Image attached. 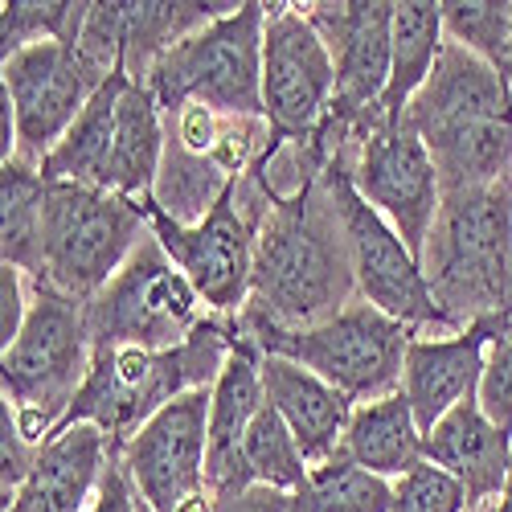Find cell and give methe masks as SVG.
Instances as JSON below:
<instances>
[{
    "mask_svg": "<svg viewBox=\"0 0 512 512\" xmlns=\"http://www.w3.org/2000/svg\"><path fill=\"white\" fill-rule=\"evenodd\" d=\"M263 197L246 312L279 328H316L361 300L345 222L324 185V168H312L291 189L263 185Z\"/></svg>",
    "mask_w": 512,
    "mask_h": 512,
    "instance_id": "1",
    "label": "cell"
},
{
    "mask_svg": "<svg viewBox=\"0 0 512 512\" xmlns=\"http://www.w3.org/2000/svg\"><path fill=\"white\" fill-rule=\"evenodd\" d=\"M406 123L435 160L443 193L512 177V87L480 54L447 41L431 78L406 107Z\"/></svg>",
    "mask_w": 512,
    "mask_h": 512,
    "instance_id": "2",
    "label": "cell"
},
{
    "mask_svg": "<svg viewBox=\"0 0 512 512\" xmlns=\"http://www.w3.org/2000/svg\"><path fill=\"white\" fill-rule=\"evenodd\" d=\"M422 275L443 320L463 332L472 324L512 328V177L443 193L435 230L422 250Z\"/></svg>",
    "mask_w": 512,
    "mask_h": 512,
    "instance_id": "3",
    "label": "cell"
},
{
    "mask_svg": "<svg viewBox=\"0 0 512 512\" xmlns=\"http://www.w3.org/2000/svg\"><path fill=\"white\" fill-rule=\"evenodd\" d=\"M230 353L234 340L226 316H209L177 349H103L95 353L91 373L62 426L91 422L111 439L115 451H123L140 426L156 418L168 402L193 390H213Z\"/></svg>",
    "mask_w": 512,
    "mask_h": 512,
    "instance_id": "4",
    "label": "cell"
},
{
    "mask_svg": "<svg viewBox=\"0 0 512 512\" xmlns=\"http://www.w3.org/2000/svg\"><path fill=\"white\" fill-rule=\"evenodd\" d=\"M234 324L242 336L259 345L263 357H287L312 369L353 406L390 398L402 390L406 349L418 336V328L377 312L365 300H353L345 312H336L316 328H279L246 308L234 316Z\"/></svg>",
    "mask_w": 512,
    "mask_h": 512,
    "instance_id": "5",
    "label": "cell"
},
{
    "mask_svg": "<svg viewBox=\"0 0 512 512\" xmlns=\"http://www.w3.org/2000/svg\"><path fill=\"white\" fill-rule=\"evenodd\" d=\"M91 361L95 349L82 304L54 287H33L21 336L0 349V390L33 447H46V439L62 426L91 373Z\"/></svg>",
    "mask_w": 512,
    "mask_h": 512,
    "instance_id": "6",
    "label": "cell"
},
{
    "mask_svg": "<svg viewBox=\"0 0 512 512\" xmlns=\"http://www.w3.org/2000/svg\"><path fill=\"white\" fill-rule=\"evenodd\" d=\"M263 25H267V5L242 0L234 13L177 41L144 78L160 115L181 107H205L226 119H267Z\"/></svg>",
    "mask_w": 512,
    "mask_h": 512,
    "instance_id": "7",
    "label": "cell"
},
{
    "mask_svg": "<svg viewBox=\"0 0 512 512\" xmlns=\"http://www.w3.org/2000/svg\"><path fill=\"white\" fill-rule=\"evenodd\" d=\"M152 234L148 209L107 189L46 181L41 213V283L87 304L127 267V259Z\"/></svg>",
    "mask_w": 512,
    "mask_h": 512,
    "instance_id": "8",
    "label": "cell"
},
{
    "mask_svg": "<svg viewBox=\"0 0 512 512\" xmlns=\"http://www.w3.org/2000/svg\"><path fill=\"white\" fill-rule=\"evenodd\" d=\"M91 349H177L209 320V308L156 234L140 242L127 267L82 304Z\"/></svg>",
    "mask_w": 512,
    "mask_h": 512,
    "instance_id": "9",
    "label": "cell"
},
{
    "mask_svg": "<svg viewBox=\"0 0 512 512\" xmlns=\"http://www.w3.org/2000/svg\"><path fill=\"white\" fill-rule=\"evenodd\" d=\"M271 144L267 119H226L205 107L164 115V164L152 205L173 222L197 226L226 189H234Z\"/></svg>",
    "mask_w": 512,
    "mask_h": 512,
    "instance_id": "10",
    "label": "cell"
},
{
    "mask_svg": "<svg viewBox=\"0 0 512 512\" xmlns=\"http://www.w3.org/2000/svg\"><path fill=\"white\" fill-rule=\"evenodd\" d=\"M324 185L340 209V222H345V238H349V254H353V275H357V295L365 304H373L377 312H386L418 332L431 336H451L455 328L443 320L431 287H426L422 263L410 254V246L398 238V230L381 218V213L357 193L353 173L345 156H328L324 164Z\"/></svg>",
    "mask_w": 512,
    "mask_h": 512,
    "instance_id": "11",
    "label": "cell"
},
{
    "mask_svg": "<svg viewBox=\"0 0 512 512\" xmlns=\"http://www.w3.org/2000/svg\"><path fill=\"white\" fill-rule=\"evenodd\" d=\"M332 152L345 156L357 193L398 230L414 259H422L426 238H431L443 205V185L422 136L406 119H394V123H373L369 132L336 144Z\"/></svg>",
    "mask_w": 512,
    "mask_h": 512,
    "instance_id": "12",
    "label": "cell"
},
{
    "mask_svg": "<svg viewBox=\"0 0 512 512\" xmlns=\"http://www.w3.org/2000/svg\"><path fill=\"white\" fill-rule=\"evenodd\" d=\"M144 209H148V226L156 242L193 283L209 316H238L250 304L254 234H259V213L238 197V185L213 201V209L197 226L173 222L152 201Z\"/></svg>",
    "mask_w": 512,
    "mask_h": 512,
    "instance_id": "13",
    "label": "cell"
},
{
    "mask_svg": "<svg viewBox=\"0 0 512 512\" xmlns=\"http://www.w3.org/2000/svg\"><path fill=\"white\" fill-rule=\"evenodd\" d=\"M136 496L152 512H213L209 459V390H193L148 418L136 439L115 451Z\"/></svg>",
    "mask_w": 512,
    "mask_h": 512,
    "instance_id": "14",
    "label": "cell"
},
{
    "mask_svg": "<svg viewBox=\"0 0 512 512\" xmlns=\"http://www.w3.org/2000/svg\"><path fill=\"white\" fill-rule=\"evenodd\" d=\"M336 99V66L304 5H267L263 115L275 140H312Z\"/></svg>",
    "mask_w": 512,
    "mask_h": 512,
    "instance_id": "15",
    "label": "cell"
},
{
    "mask_svg": "<svg viewBox=\"0 0 512 512\" xmlns=\"http://www.w3.org/2000/svg\"><path fill=\"white\" fill-rule=\"evenodd\" d=\"M95 91L99 82L87 74L70 41H37L0 62V99L9 103L17 123L13 160L41 168Z\"/></svg>",
    "mask_w": 512,
    "mask_h": 512,
    "instance_id": "16",
    "label": "cell"
},
{
    "mask_svg": "<svg viewBox=\"0 0 512 512\" xmlns=\"http://www.w3.org/2000/svg\"><path fill=\"white\" fill-rule=\"evenodd\" d=\"M394 9V0H336V5L316 0V5H304L336 66V99L328 119H336L349 136H357V127L386 99L394 58Z\"/></svg>",
    "mask_w": 512,
    "mask_h": 512,
    "instance_id": "17",
    "label": "cell"
},
{
    "mask_svg": "<svg viewBox=\"0 0 512 512\" xmlns=\"http://www.w3.org/2000/svg\"><path fill=\"white\" fill-rule=\"evenodd\" d=\"M492 336H504V324H472L451 336L418 332L410 340L406 369H402V394L422 426V435L435 431V422L447 418L459 402L476 398Z\"/></svg>",
    "mask_w": 512,
    "mask_h": 512,
    "instance_id": "18",
    "label": "cell"
},
{
    "mask_svg": "<svg viewBox=\"0 0 512 512\" xmlns=\"http://www.w3.org/2000/svg\"><path fill=\"white\" fill-rule=\"evenodd\" d=\"M230 320V340L234 353L226 361V369L218 373L209 390V459H205V480H209V496H226L238 488H250V472L242 463V443L250 422L259 418V410L267 406L263 394V377H259V345L250 336L238 332L234 316Z\"/></svg>",
    "mask_w": 512,
    "mask_h": 512,
    "instance_id": "19",
    "label": "cell"
},
{
    "mask_svg": "<svg viewBox=\"0 0 512 512\" xmlns=\"http://www.w3.org/2000/svg\"><path fill=\"white\" fill-rule=\"evenodd\" d=\"M111 455L115 447L99 426L91 422L62 426L37 451L33 472L9 508L13 512H87Z\"/></svg>",
    "mask_w": 512,
    "mask_h": 512,
    "instance_id": "20",
    "label": "cell"
},
{
    "mask_svg": "<svg viewBox=\"0 0 512 512\" xmlns=\"http://www.w3.org/2000/svg\"><path fill=\"white\" fill-rule=\"evenodd\" d=\"M422 451H426V463L443 467L447 476H455L463 484L467 508L496 504L508 488L512 435L500 431V426L480 410L476 398L459 402L447 418H439L435 431H426Z\"/></svg>",
    "mask_w": 512,
    "mask_h": 512,
    "instance_id": "21",
    "label": "cell"
},
{
    "mask_svg": "<svg viewBox=\"0 0 512 512\" xmlns=\"http://www.w3.org/2000/svg\"><path fill=\"white\" fill-rule=\"evenodd\" d=\"M259 377H263L267 406L287 422V431L300 443L304 459L312 467L332 459L340 451V443H345L349 418L357 406L336 386H328L324 377H316L312 369L295 365L287 357H263Z\"/></svg>",
    "mask_w": 512,
    "mask_h": 512,
    "instance_id": "22",
    "label": "cell"
},
{
    "mask_svg": "<svg viewBox=\"0 0 512 512\" xmlns=\"http://www.w3.org/2000/svg\"><path fill=\"white\" fill-rule=\"evenodd\" d=\"M164 164V115L148 87L127 78L119 111H115V144H111V164H107V193H119L127 201L148 205L156 197Z\"/></svg>",
    "mask_w": 512,
    "mask_h": 512,
    "instance_id": "23",
    "label": "cell"
},
{
    "mask_svg": "<svg viewBox=\"0 0 512 512\" xmlns=\"http://www.w3.org/2000/svg\"><path fill=\"white\" fill-rule=\"evenodd\" d=\"M422 439H426L422 426H418L406 394L398 390L390 398L361 402L353 410L340 455H349L357 467H365V472H373L381 480H402L418 463H426Z\"/></svg>",
    "mask_w": 512,
    "mask_h": 512,
    "instance_id": "24",
    "label": "cell"
},
{
    "mask_svg": "<svg viewBox=\"0 0 512 512\" xmlns=\"http://www.w3.org/2000/svg\"><path fill=\"white\" fill-rule=\"evenodd\" d=\"M447 46L443 9L431 0H402L394 9V58H390V87L381 107L369 115V123H394L406 119V107L431 78L439 54Z\"/></svg>",
    "mask_w": 512,
    "mask_h": 512,
    "instance_id": "25",
    "label": "cell"
},
{
    "mask_svg": "<svg viewBox=\"0 0 512 512\" xmlns=\"http://www.w3.org/2000/svg\"><path fill=\"white\" fill-rule=\"evenodd\" d=\"M238 5H201V0H123V74L140 82L152 74V66L185 41L189 33L213 25L218 17L234 13Z\"/></svg>",
    "mask_w": 512,
    "mask_h": 512,
    "instance_id": "26",
    "label": "cell"
},
{
    "mask_svg": "<svg viewBox=\"0 0 512 512\" xmlns=\"http://www.w3.org/2000/svg\"><path fill=\"white\" fill-rule=\"evenodd\" d=\"M123 82H127V74H115L91 95V103L82 107L74 127L54 144V152L41 160V177L107 189V164H111V144H115V111H119Z\"/></svg>",
    "mask_w": 512,
    "mask_h": 512,
    "instance_id": "27",
    "label": "cell"
},
{
    "mask_svg": "<svg viewBox=\"0 0 512 512\" xmlns=\"http://www.w3.org/2000/svg\"><path fill=\"white\" fill-rule=\"evenodd\" d=\"M41 213L46 177L25 160L0 164V267H17L29 283H41Z\"/></svg>",
    "mask_w": 512,
    "mask_h": 512,
    "instance_id": "28",
    "label": "cell"
},
{
    "mask_svg": "<svg viewBox=\"0 0 512 512\" xmlns=\"http://www.w3.org/2000/svg\"><path fill=\"white\" fill-rule=\"evenodd\" d=\"M242 463L250 472V484H267L287 496H300L312 484V463L304 459L300 443L287 431V422L271 406H263L259 418L250 422L242 443Z\"/></svg>",
    "mask_w": 512,
    "mask_h": 512,
    "instance_id": "29",
    "label": "cell"
},
{
    "mask_svg": "<svg viewBox=\"0 0 512 512\" xmlns=\"http://www.w3.org/2000/svg\"><path fill=\"white\" fill-rule=\"evenodd\" d=\"M447 41L480 54L500 74H508L512 58V0H443Z\"/></svg>",
    "mask_w": 512,
    "mask_h": 512,
    "instance_id": "30",
    "label": "cell"
},
{
    "mask_svg": "<svg viewBox=\"0 0 512 512\" xmlns=\"http://www.w3.org/2000/svg\"><path fill=\"white\" fill-rule=\"evenodd\" d=\"M316 512H390L394 508V480H381L365 467H357L349 455H332L320 467H312L308 484Z\"/></svg>",
    "mask_w": 512,
    "mask_h": 512,
    "instance_id": "31",
    "label": "cell"
},
{
    "mask_svg": "<svg viewBox=\"0 0 512 512\" xmlns=\"http://www.w3.org/2000/svg\"><path fill=\"white\" fill-rule=\"evenodd\" d=\"M87 17V0H5L0 9V62L37 41H74Z\"/></svg>",
    "mask_w": 512,
    "mask_h": 512,
    "instance_id": "32",
    "label": "cell"
},
{
    "mask_svg": "<svg viewBox=\"0 0 512 512\" xmlns=\"http://www.w3.org/2000/svg\"><path fill=\"white\" fill-rule=\"evenodd\" d=\"M390 512H467V492L455 476L435 463H418L414 472L394 480V508Z\"/></svg>",
    "mask_w": 512,
    "mask_h": 512,
    "instance_id": "33",
    "label": "cell"
},
{
    "mask_svg": "<svg viewBox=\"0 0 512 512\" xmlns=\"http://www.w3.org/2000/svg\"><path fill=\"white\" fill-rule=\"evenodd\" d=\"M476 402L504 435H512V336H492Z\"/></svg>",
    "mask_w": 512,
    "mask_h": 512,
    "instance_id": "34",
    "label": "cell"
},
{
    "mask_svg": "<svg viewBox=\"0 0 512 512\" xmlns=\"http://www.w3.org/2000/svg\"><path fill=\"white\" fill-rule=\"evenodd\" d=\"M37 451L41 447H33L21 435V426H17V418H13L9 402H5V406H0V504H5V508L25 488L33 463H37Z\"/></svg>",
    "mask_w": 512,
    "mask_h": 512,
    "instance_id": "35",
    "label": "cell"
},
{
    "mask_svg": "<svg viewBox=\"0 0 512 512\" xmlns=\"http://www.w3.org/2000/svg\"><path fill=\"white\" fill-rule=\"evenodd\" d=\"M33 304V283L17 267H0V349H9L25 328Z\"/></svg>",
    "mask_w": 512,
    "mask_h": 512,
    "instance_id": "36",
    "label": "cell"
},
{
    "mask_svg": "<svg viewBox=\"0 0 512 512\" xmlns=\"http://www.w3.org/2000/svg\"><path fill=\"white\" fill-rule=\"evenodd\" d=\"M87 512H140V496H136L132 480H127L119 455H111V463H107V472H103Z\"/></svg>",
    "mask_w": 512,
    "mask_h": 512,
    "instance_id": "37",
    "label": "cell"
},
{
    "mask_svg": "<svg viewBox=\"0 0 512 512\" xmlns=\"http://www.w3.org/2000/svg\"><path fill=\"white\" fill-rule=\"evenodd\" d=\"M291 508H295V496L267 488V484H250L226 496H213V512H291Z\"/></svg>",
    "mask_w": 512,
    "mask_h": 512,
    "instance_id": "38",
    "label": "cell"
},
{
    "mask_svg": "<svg viewBox=\"0 0 512 512\" xmlns=\"http://www.w3.org/2000/svg\"><path fill=\"white\" fill-rule=\"evenodd\" d=\"M291 512H316V508H312V496L300 492V496H295V508H291Z\"/></svg>",
    "mask_w": 512,
    "mask_h": 512,
    "instance_id": "39",
    "label": "cell"
},
{
    "mask_svg": "<svg viewBox=\"0 0 512 512\" xmlns=\"http://www.w3.org/2000/svg\"><path fill=\"white\" fill-rule=\"evenodd\" d=\"M492 512H512V488H504V496L496 500V508Z\"/></svg>",
    "mask_w": 512,
    "mask_h": 512,
    "instance_id": "40",
    "label": "cell"
},
{
    "mask_svg": "<svg viewBox=\"0 0 512 512\" xmlns=\"http://www.w3.org/2000/svg\"><path fill=\"white\" fill-rule=\"evenodd\" d=\"M508 488H512V451H508Z\"/></svg>",
    "mask_w": 512,
    "mask_h": 512,
    "instance_id": "41",
    "label": "cell"
},
{
    "mask_svg": "<svg viewBox=\"0 0 512 512\" xmlns=\"http://www.w3.org/2000/svg\"><path fill=\"white\" fill-rule=\"evenodd\" d=\"M492 508H496V504H484V508H467V512H492Z\"/></svg>",
    "mask_w": 512,
    "mask_h": 512,
    "instance_id": "42",
    "label": "cell"
},
{
    "mask_svg": "<svg viewBox=\"0 0 512 512\" xmlns=\"http://www.w3.org/2000/svg\"><path fill=\"white\" fill-rule=\"evenodd\" d=\"M504 78H508V87H512V58H508V74Z\"/></svg>",
    "mask_w": 512,
    "mask_h": 512,
    "instance_id": "43",
    "label": "cell"
},
{
    "mask_svg": "<svg viewBox=\"0 0 512 512\" xmlns=\"http://www.w3.org/2000/svg\"><path fill=\"white\" fill-rule=\"evenodd\" d=\"M140 512H152V508H148V504H144V500H140Z\"/></svg>",
    "mask_w": 512,
    "mask_h": 512,
    "instance_id": "44",
    "label": "cell"
},
{
    "mask_svg": "<svg viewBox=\"0 0 512 512\" xmlns=\"http://www.w3.org/2000/svg\"><path fill=\"white\" fill-rule=\"evenodd\" d=\"M508 336H512V328H508Z\"/></svg>",
    "mask_w": 512,
    "mask_h": 512,
    "instance_id": "45",
    "label": "cell"
},
{
    "mask_svg": "<svg viewBox=\"0 0 512 512\" xmlns=\"http://www.w3.org/2000/svg\"><path fill=\"white\" fill-rule=\"evenodd\" d=\"M9 512H13V508H9Z\"/></svg>",
    "mask_w": 512,
    "mask_h": 512,
    "instance_id": "46",
    "label": "cell"
}]
</instances>
